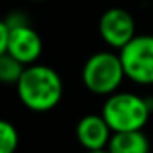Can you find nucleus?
<instances>
[{
    "label": "nucleus",
    "instance_id": "1",
    "mask_svg": "<svg viewBox=\"0 0 153 153\" xmlns=\"http://www.w3.org/2000/svg\"><path fill=\"white\" fill-rule=\"evenodd\" d=\"M16 94L24 106L33 112H49L63 97V81L49 65H29L16 83Z\"/></svg>",
    "mask_w": 153,
    "mask_h": 153
},
{
    "label": "nucleus",
    "instance_id": "2",
    "mask_svg": "<svg viewBox=\"0 0 153 153\" xmlns=\"http://www.w3.org/2000/svg\"><path fill=\"white\" fill-rule=\"evenodd\" d=\"M149 99L131 92H114L108 96L101 110V115L114 133L142 130L149 119Z\"/></svg>",
    "mask_w": 153,
    "mask_h": 153
},
{
    "label": "nucleus",
    "instance_id": "3",
    "mask_svg": "<svg viewBox=\"0 0 153 153\" xmlns=\"http://www.w3.org/2000/svg\"><path fill=\"white\" fill-rule=\"evenodd\" d=\"M83 85L97 96H112L123 83L124 68L119 54L114 52H96L83 65Z\"/></svg>",
    "mask_w": 153,
    "mask_h": 153
},
{
    "label": "nucleus",
    "instance_id": "4",
    "mask_svg": "<svg viewBox=\"0 0 153 153\" xmlns=\"http://www.w3.org/2000/svg\"><path fill=\"white\" fill-rule=\"evenodd\" d=\"M119 58L128 79L139 85H153V36H135L119 51Z\"/></svg>",
    "mask_w": 153,
    "mask_h": 153
},
{
    "label": "nucleus",
    "instance_id": "5",
    "mask_svg": "<svg viewBox=\"0 0 153 153\" xmlns=\"http://www.w3.org/2000/svg\"><path fill=\"white\" fill-rule=\"evenodd\" d=\"M99 34L110 47L121 51L135 38V20L126 9L112 7L99 20Z\"/></svg>",
    "mask_w": 153,
    "mask_h": 153
},
{
    "label": "nucleus",
    "instance_id": "6",
    "mask_svg": "<svg viewBox=\"0 0 153 153\" xmlns=\"http://www.w3.org/2000/svg\"><path fill=\"white\" fill-rule=\"evenodd\" d=\"M43 43L42 36L36 29L31 27V24L16 25L9 29V42H7V54L16 58L25 67L34 65L36 59L42 56Z\"/></svg>",
    "mask_w": 153,
    "mask_h": 153
},
{
    "label": "nucleus",
    "instance_id": "7",
    "mask_svg": "<svg viewBox=\"0 0 153 153\" xmlns=\"http://www.w3.org/2000/svg\"><path fill=\"white\" fill-rule=\"evenodd\" d=\"M112 133L114 131L110 130L105 117L96 115V114H88V115L81 117L78 126H76V137H78L79 144L87 151L106 149Z\"/></svg>",
    "mask_w": 153,
    "mask_h": 153
},
{
    "label": "nucleus",
    "instance_id": "8",
    "mask_svg": "<svg viewBox=\"0 0 153 153\" xmlns=\"http://www.w3.org/2000/svg\"><path fill=\"white\" fill-rule=\"evenodd\" d=\"M108 153H149V140L142 130L115 131L106 146Z\"/></svg>",
    "mask_w": 153,
    "mask_h": 153
},
{
    "label": "nucleus",
    "instance_id": "9",
    "mask_svg": "<svg viewBox=\"0 0 153 153\" xmlns=\"http://www.w3.org/2000/svg\"><path fill=\"white\" fill-rule=\"evenodd\" d=\"M24 70H25V65L20 63L11 54L6 52L0 56V83L2 85H15L16 87Z\"/></svg>",
    "mask_w": 153,
    "mask_h": 153
},
{
    "label": "nucleus",
    "instance_id": "10",
    "mask_svg": "<svg viewBox=\"0 0 153 153\" xmlns=\"http://www.w3.org/2000/svg\"><path fill=\"white\" fill-rule=\"evenodd\" d=\"M18 148V131L9 123L0 119V153H15Z\"/></svg>",
    "mask_w": 153,
    "mask_h": 153
},
{
    "label": "nucleus",
    "instance_id": "11",
    "mask_svg": "<svg viewBox=\"0 0 153 153\" xmlns=\"http://www.w3.org/2000/svg\"><path fill=\"white\" fill-rule=\"evenodd\" d=\"M7 42H9V27L4 20H0V56L7 52Z\"/></svg>",
    "mask_w": 153,
    "mask_h": 153
},
{
    "label": "nucleus",
    "instance_id": "12",
    "mask_svg": "<svg viewBox=\"0 0 153 153\" xmlns=\"http://www.w3.org/2000/svg\"><path fill=\"white\" fill-rule=\"evenodd\" d=\"M85 153H108V149H96V151H85Z\"/></svg>",
    "mask_w": 153,
    "mask_h": 153
},
{
    "label": "nucleus",
    "instance_id": "13",
    "mask_svg": "<svg viewBox=\"0 0 153 153\" xmlns=\"http://www.w3.org/2000/svg\"><path fill=\"white\" fill-rule=\"evenodd\" d=\"M33 2H43V0H33Z\"/></svg>",
    "mask_w": 153,
    "mask_h": 153
}]
</instances>
